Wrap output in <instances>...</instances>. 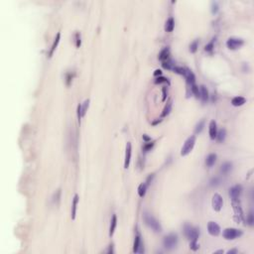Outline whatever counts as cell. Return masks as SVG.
<instances>
[{"mask_svg":"<svg viewBox=\"0 0 254 254\" xmlns=\"http://www.w3.org/2000/svg\"><path fill=\"white\" fill-rule=\"evenodd\" d=\"M143 219H144L145 223H146L147 225L152 229V230H154L155 232H161L162 231V226H161L160 222L157 221L154 216H152L151 214L145 212L144 216H143Z\"/></svg>","mask_w":254,"mask_h":254,"instance_id":"obj_1","label":"cell"},{"mask_svg":"<svg viewBox=\"0 0 254 254\" xmlns=\"http://www.w3.org/2000/svg\"><path fill=\"white\" fill-rule=\"evenodd\" d=\"M184 234L191 241H197L200 235V231L196 227L190 225V224H186L184 226Z\"/></svg>","mask_w":254,"mask_h":254,"instance_id":"obj_2","label":"cell"},{"mask_svg":"<svg viewBox=\"0 0 254 254\" xmlns=\"http://www.w3.org/2000/svg\"><path fill=\"white\" fill-rule=\"evenodd\" d=\"M195 144H196V136L195 135H192V136L189 137L185 141V143H184L182 150H181V155H182V156H187L189 153H191V151L193 149Z\"/></svg>","mask_w":254,"mask_h":254,"instance_id":"obj_3","label":"cell"},{"mask_svg":"<svg viewBox=\"0 0 254 254\" xmlns=\"http://www.w3.org/2000/svg\"><path fill=\"white\" fill-rule=\"evenodd\" d=\"M163 244H164V247L168 250H172V249L176 248L178 244V236L177 234H174V233H171L169 235H167L163 240Z\"/></svg>","mask_w":254,"mask_h":254,"instance_id":"obj_4","label":"cell"},{"mask_svg":"<svg viewBox=\"0 0 254 254\" xmlns=\"http://www.w3.org/2000/svg\"><path fill=\"white\" fill-rule=\"evenodd\" d=\"M232 207H233V212H234V219L237 221V223H240L241 221H244V216H243L242 209H241V205L239 204L238 200H232Z\"/></svg>","mask_w":254,"mask_h":254,"instance_id":"obj_5","label":"cell"},{"mask_svg":"<svg viewBox=\"0 0 254 254\" xmlns=\"http://www.w3.org/2000/svg\"><path fill=\"white\" fill-rule=\"evenodd\" d=\"M222 235H223V237L225 238L226 240H233V239L242 235V231L236 228H226L223 230Z\"/></svg>","mask_w":254,"mask_h":254,"instance_id":"obj_6","label":"cell"},{"mask_svg":"<svg viewBox=\"0 0 254 254\" xmlns=\"http://www.w3.org/2000/svg\"><path fill=\"white\" fill-rule=\"evenodd\" d=\"M244 41L240 38H229L226 41V46L229 50H237L241 46H243Z\"/></svg>","mask_w":254,"mask_h":254,"instance_id":"obj_7","label":"cell"},{"mask_svg":"<svg viewBox=\"0 0 254 254\" xmlns=\"http://www.w3.org/2000/svg\"><path fill=\"white\" fill-rule=\"evenodd\" d=\"M212 209H214L216 212H219L222 207V205H223V200H222L221 196L219 193H214V197H212Z\"/></svg>","mask_w":254,"mask_h":254,"instance_id":"obj_8","label":"cell"},{"mask_svg":"<svg viewBox=\"0 0 254 254\" xmlns=\"http://www.w3.org/2000/svg\"><path fill=\"white\" fill-rule=\"evenodd\" d=\"M207 231L210 235L212 236H217L219 233H221V227H219V224L214 221H209L207 223Z\"/></svg>","mask_w":254,"mask_h":254,"instance_id":"obj_9","label":"cell"},{"mask_svg":"<svg viewBox=\"0 0 254 254\" xmlns=\"http://www.w3.org/2000/svg\"><path fill=\"white\" fill-rule=\"evenodd\" d=\"M241 192H242V187L240 185H235L229 190V196H230L232 200H237L240 197Z\"/></svg>","mask_w":254,"mask_h":254,"instance_id":"obj_10","label":"cell"},{"mask_svg":"<svg viewBox=\"0 0 254 254\" xmlns=\"http://www.w3.org/2000/svg\"><path fill=\"white\" fill-rule=\"evenodd\" d=\"M131 153H132V146L130 142H127L126 149H125V158H124V168L128 169L130 165V160H131Z\"/></svg>","mask_w":254,"mask_h":254,"instance_id":"obj_11","label":"cell"},{"mask_svg":"<svg viewBox=\"0 0 254 254\" xmlns=\"http://www.w3.org/2000/svg\"><path fill=\"white\" fill-rule=\"evenodd\" d=\"M209 137L212 140H214L216 137V133H217V127H216V122L214 120H212L209 122Z\"/></svg>","mask_w":254,"mask_h":254,"instance_id":"obj_12","label":"cell"},{"mask_svg":"<svg viewBox=\"0 0 254 254\" xmlns=\"http://www.w3.org/2000/svg\"><path fill=\"white\" fill-rule=\"evenodd\" d=\"M185 79H187V83L192 86V84H196V77L193 74V72L192 71H190L189 69H186V72H185V74H184Z\"/></svg>","mask_w":254,"mask_h":254,"instance_id":"obj_13","label":"cell"},{"mask_svg":"<svg viewBox=\"0 0 254 254\" xmlns=\"http://www.w3.org/2000/svg\"><path fill=\"white\" fill-rule=\"evenodd\" d=\"M174 27H175V20H174L173 17H170V18L166 21L165 27H164V29H165L166 32L171 33L172 31L174 30Z\"/></svg>","mask_w":254,"mask_h":254,"instance_id":"obj_14","label":"cell"},{"mask_svg":"<svg viewBox=\"0 0 254 254\" xmlns=\"http://www.w3.org/2000/svg\"><path fill=\"white\" fill-rule=\"evenodd\" d=\"M142 247V243H141V238H140L139 235H137L135 237L134 240V246H133V252L134 253H142L141 248Z\"/></svg>","mask_w":254,"mask_h":254,"instance_id":"obj_15","label":"cell"},{"mask_svg":"<svg viewBox=\"0 0 254 254\" xmlns=\"http://www.w3.org/2000/svg\"><path fill=\"white\" fill-rule=\"evenodd\" d=\"M200 97L202 98V100L205 102L209 100V91H207V88H205V86H200Z\"/></svg>","mask_w":254,"mask_h":254,"instance_id":"obj_16","label":"cell"},{"mask_svg":"<svg viewBox=\"0 0 254 254\" xmlns=\"http://www.w3.org/2000/svg\"><path fill=\"white\" fill-rule=\"evenodd\" d=\"M60 39H61V33H58V34H57V36H56V38H55L54 43H53L52 47H51L50 52H49V57H50V58L52 57L53 54H54V52H55V50L57 49L58 45H59V42H60Z\"/></svg>","mask_w":254,"mask_h":254,"instance_id":"obj_17","label":"cell"},{"mask_svg":"<svg viewBox=\"0 0 254 254\" xmlns=\"http://www.w3.org/2000/svg\"><path fill=\"white\" fill-rule=\"evenodd\" d=\"M169 56H170V50H169V48L167 47L165 48V49H163L160 52V54H159L158 58L159 60L162 62H165L167 61V60H169Z\"/></svg>","mask_w":254,"mask_h":254,"instance_id":"obj_18","label":"cell"},{"mask_svg":"<svg viewBox=\"0 0 254 254\" xmlns=\"http://www.w3.org/2000/svg\"><path fill=\"white\" fill-rule=\"evenodd\" d=\"M245 102H246V100L244 97H242V96H235V97H233L231 100V104L233 106H241Z\"/></svg>","mask_w":254,"mask_h":254,"instance_id":"obj_19","label":"cell"},{"mask_svg":"<svg viewBox=\"0 0 254 254\" xmlns=\"http://www.w3.org/2000/svg\"><path fill=\"white\" fill-rule=\"evenodd\" d=\"M216 161V154H209V156L205 159V165H207L209 168H212V166L214 165Z\"/></svg>","mask_w":254,"mask_h":254,"instance_id":"obj_20","label":"cell"},{"mask_svg":"<svg viewBox=\"0 0 254 254\" xmlns=\"http://www.w3.org/2000/svg\"><path fill=\"white\" fill-rule=\"evenodd\" d=\"M116 224H117V217H116V214H113L112 217H111L110 221V226H109V236H112L113 233H114Z\"/></svg>","mask_w":254,"mask_h":254,"instance_id":"obj_21","label":"cell"},{"mask_svg":"<svg viewBox=\"0 0 254 254\" xmlns=\"http://www.w3.org/2000/svg\"><path fill=\"white\" fill-rule=\"evenodd\" d=\"M77 203H79V196L74 195V200H72V219H76V214H77Z\"/></svg>","mask_w":254,"mask_h":254,"instance_id":"obj_22","label":"cell"},{"mask_svg":"<svg viewBox=\"0 0 254 254\" xmlns=\"http://www.w3.org/2000/svg\"><path fill=\"white\" fill-rule=\"evenodd\" d=\"M172 105H173V101L169 100L168 102H167L166 106L164 107V109H163V112H162V117H166L167 115L170 114V112L172 110Z\"/></svg>","mask_w":254,"mask_h":254,"instance_id":"obj_23","label":"cell"},{"mask_svg":"<svg viewBox=\"0 0 254 254\" xmlns=\"http://www.w3.org/2000/svg\"><path fill=\"white\" fill-rule=\"evenodd\" d=\"M225 137H226V130L225 129L222 128V129L217 131L216 138L217 139V141L219 142H223L224 140H225Z\"/></svg>","mask_w":254,"mask_h":254,"instance_id":"obj_24","label":"cell"},{"mask_svg":"<svg viewBox=\"0 0 254 254\" xmlns=\"http://www.w3.org/2000/svg\"><path fill=\"white\" fill-rule=\"evenodd\" d=\"M147 187L148 186L146 185V183H142L139 185L138 187V195L140 198H143L145 196V193H146V191H147Z\"/></svg>","mask_w":254,"mask_h":254,"instance_id":"obj_25","label":"cell"},{"mask_svg":"<svg viewBox=\"0 0 254 254\" xmlns=\"http://www.w3.org/2000/svg\"><path fill=\"white\" fill-rule=\"evenodd\" d=\"M232 168V164L229 163V162H225L224 164H222L221 168V172L222 174H227L229 171L231 170Z\"/></svg>","mask_w":254,"mask_h":254,"instance_id":"obj_26","label":"cell"},{"mask_svg":"<svg viewBox=\"0 0 254 254\" xmlns=\"http://www.w3.org/2000/svg\"><path fill=\"white\" fill-rule=\"evenodd\" d=\"M205 127V120H200V121L198 123L197 125H196V128H195V133H197V134H199V133H200L203 131V129H204Z\"/></svg>","mask_w":254,"mask_h":254,"instance_id":"obj_27","label":"cell"},{"mask_svg":"<svg viewBox=\"0 0 254 254\" xmlns=\"http://www.w3.org/2000/svg\"><path fill=\"white\" fill-rule=\"evenodd\" d=\"M198 48H199V40H195L190 46V52L193 54V53L197 52Z\"/></svg>","mask_w":254,"mask_h":254,"instance_id":"obj_28","label":"cell"},{"mask_svg":"<svg viewBox=\"0 0 254 254\" xmlns=\"http://www.w3.org/2000/svg\"><path fill=\"white\" fill-rule=\"evenodd\" d=\"M88 105H89V100H86L83 103V105H81V116H83V117L86 115V110H88Z\"/></svg>","mask_w":254,"mask_h":254,"instance_id":"obj_29","label":"cell"},{"mask_svg":"<svg viewBox=\"0 0 254 254\" xmlns=\"http://www.w3.org/2000/svg\"><path fill=\"white\" fill-rule=\"evenodd\" d=\"M191 90H192V93L195 94L196 97H200V88L198 86H196V84H193L191 86Z\"/></svg>","mask_w":254,"mask_h":254,"instance_id":"obj_30","label":"cell"},{"mask_svg":"<svg viewBox=\"0 0 254 254\" xmlns=\"http://www.w3.org/2000/svg\"><path fill=\"white\" fill-rule=\"evenodd\" d=\"M162 66H163V68L164 69H166V70H171V69H173V62L171 61V60H167V61H165V62H163L162 63Z\"/></svg>","mask_w":254,"mask_h":254,"instance_id":"obj_31","label":"cell"},{"mask_svg":"<svg viewBox=\"0 0 254 254\" xmlns=\"http://www.w3.org/2000/svg\"><path fill=\"white\" fill-rule=\"evenodd\" d=\"M219 183H221V179L216 177V178H212V180H210L209 185L212 186V187H216V186L219 185Z\"/></svg>","mask_w":254,"mask_h":254,"instance_id":"obj_32","label":"cell"},{"mask_svg":"<svg viewBox=\"0 0 254 254\" xmlns=\"http://www.w3.org/2000/svg\"><path fill=\"white\" fill-rule=\"evenodd\" d=\"M246 221H247L248 225H250V226H252V225H253V223H254V219H253V214H252V212H249V214H248V216H247V219H246Z\"/></svg>","mask_w":254,"mask_h":254,"instance_id":"obj_33","label":"cell"},{"mask_svg":"<svg viewBox=\"0 0 254 254\" xmlns=\"http://www.w3.org/2000/svg\"><path fill=\"white\" fill-rule=\"evenodd\" d=\"M162 83H169L168 79L164 77H157L155 79V84H162Z\"/></svg>","mask_w":254,"mask_h":254,"instance_id":"obj_34","label":"cell"},{"mask_svg":"<svg viewBox=\"0 0 254 254\" xmlns=\"http://www.w3.org/2000/svg\"><path fill=\"white\" fill-rule=\"evenodd\" d=\"M72 77H74V74H72L71 72H68V74H66V84H67L68 86L71 84L72 81Z\"/></svg>","mask_w":254,"mask_h":254,"instance_id":"obj_35","label":"cell"},{"mask_svg":"<svg viewBox=\"0 0 254 254\" xmlns=\"http://www.w3.org/2000/svg\"><path fill=\"white\" fill-rule=\"evenodd\" d=\"M153 146H154V142H150V143H146L143 146V150H144V152H148V151H150V150H151L152 148H153Z\"/></svg>","mask_w":254,"mask_h":254,"instance_id":"obj_36","label":"cell"},{"mask_svg":"<svg viewBox=\"0 0 254 254\" xmlns=\"http://www.w3.org/2000/svg\"><path fill=\"white\" fill-rule=\"evenodd\" d=\"M199 247H200V245H199V244H198L197 241H191V243H190V248L192 249V250L197 251L198 249H199Z\"/></svg>","mask_w":254,"mask_h":254,"instance_id":"obj_37","label":"cell"},{"mask_svg":"<svg viewBox=\"0 0 254 254\" xmlns=\"http://www.w3.org/2000/svg\"><path fill=\"white\" fill-rule=\"evenodd\" d=\"M81 34L79 32L76 33V46L77 48H79L81 47Z\"/></svg>","mask_w":254,"mask_h":254,"instance_id":"obj_38","label":"cell"},{"mask_svg":"<svg viewBox=\"0 0 254 254\" xmlns=\"http://www.w3.org/2000/svg\"><path fill=\"white\" fill-rule=\"evenodd\" d=\"M217 11H219V4H217V2H212V12L214 14L217 13Z\"/></svg>","mask_w":254,"mask_h":254,"instance_id":"obj_39","label":"cell"},{"mask_svg":"<svg viewBox=\"0 0 254 254\" xmlns=\"http://www.w3.org/2000/svg\"><path fill=\"white\" fill-rule=\"evenodd\" d=\"M214 42H210V43H209V44H207L205 47V50L207 51V52H209V53H212V50H214Z\"/></svg>","mask_w":254,"mask_h":254,"instance_id":"obj_40","label":"cell"},{"mask_svg":"<svg viewBox=\"0 0 254 254\" xmlns=\"http://www.w3.org/2000/svg\"><path fill=\"white\" fill-rule=\"evenodd\" d=\"M77 119H79V122L81 123V105L79 104L77 105Z\"/></svg>","mask_w":254,"mask_h":254,"instance_id":"obj_41","label":"cell"},{"mask_svg":"<svg viewBox=\"0 0 254 254\" xmlns=\"http://www.w3.org/2000/svg\"><path fill=\"white\" fill-rule=\"evenodd\" d=\"M153 178H154V174H151V175H149L148 176V178H147V180H146V185L147 186H149L150 185V183L152 182V180H153Z\"/></svg>","mask_w":254,"mask_h":254,"instance_id":"obj_42","label":"cell"},{"mask_svg":"<svg viewBox=\"0 0 254 254\" xmlns=\"http://www.w3.org/2000/svg\"><path fill=\"white\" fill-rule=\"evenodd\" d=\"M154 76L155 77H161L162 76V72H161V70H156V71L154 72Z\"/></svg>","mask_w":254,"mask_h":254,"instance_id":"obj_43","label":"cell"},{"mask_svg":"<svg viewBox=\"0 0 254 254\" xmlns=\"http://www.w3.org/2000/svg\"><path fill=\"white\" fill-rule=\"evenodd\" d=\"M162 91H163V101H165V100H166V97H167V93H166L167 88H163V89H162Z\"/></svg>","mask_w":254,"mask_h":254,"instance_id":"obj_44","label":"cell"},{"mask_svg":"<svg viewBox=\"0 0 254 254\" xmlns=\"http://www.w3.org/2000/svg\"><path fill=\"white\" fill-rule=\"evenodd\" d=\"M142 138H143V139H144V140H145V141H146V142H149V141H151V138H150V137H148V136H147L146 134H144L143 136H142Z\"/></svg>","mask_w":254,"mask_h":254,"instance_id":"obj_45","label":"cell"},{"mask_svg":"<svg viewBox=\"0 0 254 254\" xmlns=\"http://www.w3.org/2000/svg\"><path fill=\"white\" fill-rule=\"evenodd\" d=\"M228 254H232V253H237V250L236 249H232V250H229L228 252H227Z\"/></svg>","mask_w":254,"mask_h":254,"instance_id":"obj_46","label":"cell"},{"mask_svg":"<svg viewBox=\"0 0 254 254\" xmlns=\"http://www.w3.org/2000/svg\"><path fill=\"white\" fill-rule=\"evenodd\" d=\"M112 246H113V245H110V246H109V249H108V250H107V253H113Z\"/></svg>","mask_w":254,"mask_h":254,"instance_id":"obj_47","label":"cell"},{"mask_svg":"<svg viewBox=\"0 0 254 254\" xmlns=\"http://www.w3.org/2000/svg\"><path fill=\"white\" fill-rule=\"evenodd\" d=\"M160 122H161V119H158V120H156V121H154L153 123H152V124L156 125V124H158V123H160Z\"/></svg>","mask_w":254,"mask_h":254,"instance_id":"obj_48","label":"cell"},{"mask_svg":"<svg viewBox=\"0 0 254 254\" xmlns=\"http://www.w3.org/2000/svg\"><path fill=\"white\" fill-rule=\"evenodd\" d=\"M214 253H223V250H219V251H216Z\"/></svg>","mask_w":254,"mask_h":254,"instance_id":"obj_49","label":"cell"}]
</instances>
